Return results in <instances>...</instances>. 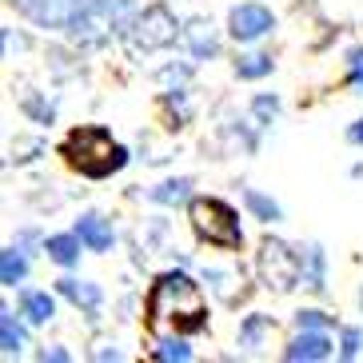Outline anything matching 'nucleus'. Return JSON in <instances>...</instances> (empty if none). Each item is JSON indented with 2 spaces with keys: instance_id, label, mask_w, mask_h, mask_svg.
I'll list each match as a JSON object with an SVG mask.
<instances>
[{
  "instance_id": "f257e3e1",
  "label": "nucleus",
  "mask_w": 363,
  "mask_h": 363,
  "mask_svg": "<svg viewBox=\"0 0 363 363\" xmlns=\"http://www.w3.org/2000/svg\"><path fill=\"white\" fill-rule=\"evenodd\" d=\"M144 315H148V328L156 335H192V331L208 328L203 291L184 272H164L152 284L148 299H144Z\"/></svg>"
},
{
  "instance_id": "f03ea898",
  "label": "nucleus",
  "mask_w": 363,
  "mask_h": 363,
  "mask_svg": "<svg viewBox=\"0 0 363 363\" xmlns=\"http://www.w3.org/2000/svg\"><path fill=\"white\" fill-rule=\"evenodd\" d=\"M60 156L88 180H108L112 172L128 164V148H120L112 132L100 128V124H84V128L68 132L65 144H60Z\"/></svg>"
},
{
  "instance_id": "7ed1b4c3",
  "label": "nucleus",
  "mask_w": 363,
  "mask_h": 363,
  "mask_svg": "<svg viewBox=\"0 0 363 363\" xmlns=\"http://www.w3.org/2000/svg\"><path fill=\"white\" fill-rule=\"evenodd\" d=\"M188 220H192L196 235L216 252H240L244 247V228L232 203L216 200V196H192L188 200Z\"/></svg>"
},
{
  "instance_id": "20e7f679",
  "label": "nucleus",
  "mask_w": 363,
  "mask_h": 363,
  "mask_svg": "<svg viewBox=\"0 0 363 363\" xmlns=\"http://www.w3.org/2000/svg\"><path fill=\"white\" fill-rule=\"evenodd\" d=\"M259 279L272 291H291L303 279V247H291L284 240H264V247H259Z\"/></svg>"
},
{
  "instance_id": "39448f33",
  "label": "nucleus",
  "mask_w": 363,
  "mask_h": 363,
  "mask_svg": "<svg viewBox=\"0 0 363 363\" xmlns=\"http://www.w3.org/2000/svg\"><path fill=\"white\" fill-rule=\"evenodd\" d=\"M272 28H276V12L267 9V4H259V0H244V4H235L228 12V36L240 44L264 40Z\"/></svg>"
},
{
  "instance_id": "423d86ee",
  "label": "nucleus",
  "mask_w": 363,
  "mask_h": 363,
  "mask_svg": "<svg viewBox=\"0 0 363 363\" xmlns=\"http://www.w3.org/2000/svg\"><path fill=\"white\" fill-rule=\"evenodd\" d=\"M176 16H172L164 4H152V9H144L136 16V24H132V40H136V48H144V52H156V48H168L172 40H176Z\"/></svg>"
},
{
  "instance_id": "0eeeda50",
  "label": "nucleus",
  "mask_w": 363,
  "mask_h": 363,
  "mask_svg": "<svg viewBox=\"0 0 363 363\" xmlns=\"http://www.w3.org/2000/svg\"><path fill=\"white\" fill-rule=\"evenodd\" d=\"M335 355V343H331L328 331H315V328H299V335L284 347V359L288 363H320Z\"/></svg>"
},
{
  "instance_id": "6e6552de",
  "label": "nucleus",
  "mask_w": 363,
  "mask_h": 363,
  "mask_svg": "<svg viewBox=\"0 0 363 363\" xmlns=\"http://www.w3.org/2000/svg\"><path fill=\"white\" fill-rule=\"evenodd\" d=\"M56 291L65 299H72L76 308L84 311L88 320H96L100 308H104V291H100V284H92V279H72V276H60L56 279Z\"/></svg>"
},
{
  "instance_id": "1a4fd4ad",
  "label": "nucleus",
  "mask_w": 363,
  "mask_h": 363,
  "mask_svg": "<svg viewBox=\"0 0 363 363\" xmlns=\"http://www.w3.org/2000/svg\"><path fill=\"white\" fill-rule=\"evenodd\" d=\"M76 232H80V240H84L88 252H108V247L116 244V232H112V224H108L104 216L96 212H84L80 220H76Z\"/></svg>"
},
{
  "instance_id": "9d476101",
  "label": "nucleus",
  "mask_w": 363,
  "mask_h": 363,
  "mask_svg": "<svg viewBox=\"0 0 363 363\" xmlns=\"http://www.w3.org/2000/svg\"><path fill=\"white\" fill-rule=\"evenodd\" d=\"M80 247H84V240H80V232H56L44 240V252H48V259L60 267H76L80 264Z\"/></svg>"
},
{
  "instance_id": "9b49d317",
  "label": "nucleus",
  "mask_w": 363,
  "mask_h": 363,
  "mask_svg": "<svg viewBox=\"0 0 363 363\" xmlns=\"http://www.w3.org/2000/svg\"><path fill=\"white\" fill-rule=\"evenodd\" d=\"M21 315L33 323V328H40V323H52V320H56V299L48 296V291H36V288L21 291Z\"/></svg>"
},
{
  "instance_id": "f8f14e48",
  "label": "nucleus",
  "mask_w": 363,
  "mask_h": 363,
  "mask_svg": "<svg viewBox=\"0 0 363 363\" xmlns=\"http://www.w3.org/2000/svg\"><path fill=\"white\" fill-rule=\"evenodd\" d=\"M24 279H28V252H24L21 244L4 247V252H0V284H4V288H16Z\"/></svg>"
},
{
  "instance_id": "ddd939ff",
  "label": "nucleus",
  "mask_w": 363,
  "mask_h": 363,
  "mask_svg": "<svg viewBox=\"0 0 363 363\" xmlns=\"http://www.w3.org/2000/svg\"><path fill=\"white\" fill-rule=\"evenodd\" d=\"M148 200L160 203V208H176V203L192 200V180H188V176L164 180V184H156V188H148Z\"/></svg>"
},
{
  "instance_id": "4468645a",
  "label": "nucleus",
  "mask_w": 363,
  "mask_h": 363,
  "mask_svg": "<svg viewBox=\"0 0 363 363\" xmlns=\"http://www.w3.org/2000/svg\"><path fill=\"white\" fill-rule=\"evenodd\" d=\"M184 36H188V48H192L196 60H208V56L220 52V40H216V33H212L208 21H192L188 28H184Z\"/></svg>"
},
{
  "instance_id": "2eb2a0df",
  "label": "nucleus",
  "mask_w": 363,
  "mask_h": 363,
  "mask_svg": "<svg viewBox=\"0 0 363 363\" xmlns=\"http://www.w3.org/2000/svg\"><path fill=\"white\" fill-rule=\"evenodd\" d=\"M303 284L311 291H323L328 288V256H323L320 244H308L303 247Z\"/></svg>"
},
{
  "instance_id": "dca6fc26",
  "label": "nucleus",
  "mask_w": 363,
  "mask_h": 363,
  "mask_svg": "<svg viewBox=\"0 0 363 363\" xmlns=\"http://www.w3.org/2000/svg\"><path fill=\"white\" fill-rule=\"evenodd\" d=\"M244 203H247V212L256 216L259 224H279V220H284V208H279L272 196L256 192V188H244Z\"/></svg>"
},
{
  "instance_id": "f3484780",
  "label": "nucleus",
  "mask_w": 363,
  "mask_h": 363,
  "mask_svg": "<svg viewBox=\"0 0 363 363\" xmlns=\"http://www.w3.org/2000/svg\"><path fill=\"white\" fill-rule=\"evenodd\" d=\"M0 347H4L9 359L24 352V328L16 323V315H12L9 308H0Z\"/></svg>"
},
{
  "instance_id": "a211bd4d",
  "label": "nucleus",
  "mask_w": 363,
  "mask_h": 363,
  "mask_svg": "<svg viewBox=\"0 0 363 363\" xmlns=\"http://www.w3.org/2000/svg\"><path fill=\"white\" fill-rule=\"evenodd\" d=\"M272 68H276V60L267 52H247V56L235 60V76H240V80H264Z\"/></svg>"
},
{
  "instance_id": "6ab92c4d",
  "label": "nucleus",
  "mask_w": 363,
  "mask_h": 363,
  "mask_svg": "<svg viewBox=\"0 0 363 363\" xmlns=\"http://www.w3.org/2000/svg\"><path fill=\"white\" fill-rule=\"evenodd\" d=\"M267 328H272V320H267L264 311H252V315H247V320L240 323V347H247V352H256Z\"/></svg>"
},
{
  "instance_id": "aec40b11",
  "label": "nucleus",
  "mask_w": 363,
  "mask_h": 363,
  "mask_svg": "<svg viewBox=\"0 0 363 363\" xmlns=\"http://www.w3.org/2000/svg\"><path fill=\"white\" fill-rule=\"evenodd\" d=\"M152 355H156V359H164V363H188L192 359V347H188V343H184V335H160V343H156V347H152Z\"/></svg>"
},
{
  "instance_id": "412c9836",
  "label": "nucleus",
  "mask_w": 363,
  "mask_h": 363,
  "mask_svg": "<svg viewBox=\"0 0 363 363\" xmlns=\"http://www.w3.org/2000/svg\"><path fill=\"white\" fill-rule=\"evenodd\" d=\"M363 352V328H340V359H355Z\"/></svg>"
},
{
  "instance_id": "4be33fe9",
  "label": "nucleus",
  "mask_w": 363,
  "mask_h": 363,
  "mask_svg": "<svg viewBox=\"0 0 363 363\" xmlns=\"http://www.w3.org/2000/svg\"><path fill=\"white\" fill-rule=\"evenodd\" d=\"M331 315H323L320 308H303V311H296V328H315V331H328L331 328Z\"/></svg>"
},
{
  "instance_id": "5701e85b",
  "label": "nucleus",
  "mask_w": 363,
  "mask_h": 363,
  "mask_svg": "<svg viewBox=\"0 0 363 363\" xmlns=\"http://www.w3.org/2000/svg\"><path fill=\"white\" fill-rule=\"evenodd\" d=\"M347 84L363 92V48H352V52H347Z\"/></svg>"
},
{
  "instance_id": "b1692460",
  "label": "nucleus",
  "mask_w": 363,
  "mask_h": 363,
  "mask_svg": "<svg viewBox=\"0 0 363 363\" xmlns=\"http://www.w3.org/2000/svg\"><path fill=\"white\" fill-rule=\"evenodd\" d=\"M40 359H44V363H48V359H52V363H68L72 355H68L65 347H44V352H40Z\"/></svg>"
},
{
  "instance_id": "393cba45",
  "label": "nucleus",
  "mask_w": 363,
  "mask_h": 363,
  "mask_svg": "<svg viewBox=\"0 0 363 363\" xmlns=\"http://www.w3.org/2000/svg\"><path fill=\"white\" fill-rule=\"evenodd\" d=\"M347 140H352V144H363V120H355L352 128H347Z\"/></svg>"
}]
</instances>
